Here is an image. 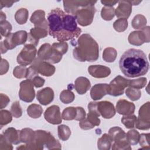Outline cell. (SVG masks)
<instances>
[{
	"label": "cell",
	"mask_w": 150,
	"mask_h": 150,
	"mask_svg": "<svg viewBox=\"0 0 150 150\" xmlns=\"http://www.w3.org/2000/svg\"><path fill=\"white\" fill-rule=\"evenodd\" d=\"M49 34L59 42L78 38L81 29L77 25L76 17L66 13L59 8L52 10L47 15Z\"/></svg>",
	"instance_id": "cell-1"
},
{
	"label": "cell",
	"mask_w": 150,
	"mask_h": 150,
	"mask_svg": "<svg viewBox=\"0 0 150 150\" xmlns=\"http://www.w3.org/2000/svg\"><path fill=\"white\" fill-rule=\"evenodd\" d=\"M121 72L128 77H136L147 73L149 64L144 52L139 49H129L121 56L119 61Z\"/></svg>",
	"instance_id": "cell-2"
},
{
	"label": "cell",
	"mask_w": 150,
	"mask_h": 150,
	"mask_svg": "<svg viewBox=\"0 0 150 150\" xmlns=\"http://www.w3.org/2000/svg\"><path fill=\"white\" fill-rule=\"evenodd\" d=\"M73 55L80 62H95L99 56L98 45L89 34H83L77 40Z\"/></svg>",
	"instance_id": "cell-3"
},
{
	"label": "cell",
	"mask_w": 150,
	"mask_h": 150,
	"mask_svg": "<svg viewBox=\"0 0 150 150\" xmlns=\"http://www.w3.org/2000/svg\"><path fill=\"white\" fill-rule=\"evenodd\" d=\"M44 145L49 149H60L61 144L58 140L49 132L43 130L35 131V137L33 143L18 147L17 149H38L42 150Z\"/></svg>",
	"instance_id": "cell-4"
},
{
	"label": "cell",
	"mask_w": 150,
	"mask_h": 150,
	"mask_svg": "<svg viewBox=\"0 0 150 150\" xmlns=\"http://www.w3.org/2000/svg\"><path fill=\"white\" fill-rule=\"evenodd\" d=\"M28 33L25 30H19L9 34L4 42H1V54H4L8 50L14 49L18 45L25 44L28 40Z\"/></svg>",
	"instance_id": "cell-5"
},
{
	"label": "cell",
	"mask_w": 150,
	"mask_h": 150,
	"mask_svg": "<svg viewBox=\"0 0 150 150\" xmlns=\"http://www.w3.org/2000/svg\"><path fill=\"white\" fill-rule=\"evenodd\" d=\"M97 1H92L90 4L80 8L76 11L74 16L80 25L86 26L92 23L96 12L94 7V4Z\"/></svg>",
	"instance_id": "cell-6"
},
{
	"label": "cell",
	"mask_w": 150,
	"mask_h": 150,
	"mask_svg": "<svg viewBox=\"0 0 150 150\" xmlns=\"http://www.w3.org/2000/svg\"><path fill=\"white\" fill-rule=\"evenodd\" d=\"M63 54L49 43L42 45L38 51V57L50 63H57L62 59Z\"/></svg>",
	"instance_id": "cell-7"
},
{
	"label": "cell",
	"mask_w": 150,
	"mask_h": 150,
	"mask_svg": "<svg viewBox=\"0 0 150 150\" xmlns=\"http://www.w3.org/2000/svg\"><path fill=\"white\" fill-rule=\"evenodd\" d=\"M36 54V46L32 44H26L17 56V62L20 65L26 66L33 63Z\"/></svg>",
	"instance_id": "cell-8"
},
{
	"label": "cell",
	"mask_w": 150,
	"mask_h": 150,
	"mask_svg": "<svg viewBox=\"0 0 150 150\" xmlns=\"http://www.w3.org/2000/svg\"><path fill=\"white\" fill-rule=\"evenodd\" d=\"M129 80L121 76L115 77L108 84V94L117 97L124 94L125 88L128 86Z\"/></svg>",
	"instance_id": "cell-9"
},
{
	"label": "cell",
	"mask_w": 150,
	"mask_h": 150,
	"mask_svg": "<svg viewBox=\"0 0 150 150\" xmlns=\"http://www.w3.org/2000/svg\"><path fill=\"white\" fill-rule=\"evenodd\" d=\"M149 102L142 105L139 110L138 117L137 118L135 127L141 130H147L150 128Z\"/></svg>",
	"instance_id": "cell-10"
},
{
	"label": "cell",
	"mask_w": 150,
	"mask_h": 150,
	"mask_svg": "<svg viewBox=\"0 0 150 150\" xmlns=\"http://www.w3.org/2000/svg\"><path fill=\"white\" fill-rule=\"evenodd\" d=\"M33 86L34 85L32 81L29 79L21 82L19 97L22 101L26 103H30L34 100L35 91Z\"/></svg>",
	"instance_id": "cell-11"
},
{
	"label": "cell",
	"mask_w": 150,
	"mask_h": 150,
	"mask_svg": "<svg viewBox=\"0 0 150 150\" xmlns=\"http://www.w3.org/2000/svg\"><path fill=\"white\" fill-rule=\"evenodd\" d=\"M150 41L149 26H145L144 29L138 31H133L128 36V42L135 46H141L145 42Z\"/></svg>",
	"instance_id": "cell-12"
},
{
	"label": "cell",
	"mask_w": 150,
	"mask_h": 150,
	"mask_svg": "<svg viewBox=\"0 0 150 150\" xmlns=\"http://www.w3.org/2000/svg\"><path fill=\"white\" fill-rule=\"evenodd\" d=\"M31 66H33L39 73L47 77L52 76L56 70L55 67L51 63L42 60L38 57L35 59Z\"/></svg>",
	"instance_id": "cell-13"
},
{
	"label": "cell",
	"mask_w": 150,
	"mask_h": 150,
	"mask_svg": "<svg viewBox=\"0 0 150 150\" xmlns=\"http://www.w3.org/2000/svg\"><path fill=\"white\" fill-rule=\"evenodd\" d=\"M48 30L49 29L40 26H35V28H32L28 33L27 44H32L36 46L40 39L47 36Z\"/></svg>",
	"instance_id": "cell-14"
},
{
	"label": "cell",
	"mask_w": 150,
	"mask_h": 150,
	"mask_svg": "<svg viewBox=\"0 0 150 150\" xmlns=\"http://www.w3.org/2000/svg\"><path fill=\"white\" fill-rule=\"evenodd\" d=\"M44 117L48 122L53 125L59 124L62 121L60 108L56 105H53L48 107L44 112Z\"/></svg>",
	"instance_id": "cell-15"
},
{
	"label": "cell",
	"mask_w": 150,
	"mask_h": 150,
	"mask_svg": "<svg viewBox=\"0 0 150 150\" xmlns=\"http://www.w3.org/2000/svg\"><path fill=\"white\" fill-rule=\"evenodd\" d=\"M97 109L100 115L105 119L112 118L116 113L113 104L107 101L97 102Z\"/></svg>",
	"instance_id": "cell-16"
},
{
	"label": "cell",
	"mask_w": 150,
	"mask_h": 150,
	"mask_svg": "<svg viewBox=\"0 0 150 150\" xmlns=\"http://www.w3.org/2000/svg\"><path fill=\"white\" fill-rule=\"evenodd\" d=\"M91 1H64V9L68 14L74 16L76 11L79 9L90 4Z\"/></svg>",
	"instance_id": "cell-17"
},
{
	"label": "cell",
	"mask_w": 150,
	"mask_h": 150,
	"mask_svg": "<svg viewBox=\"0 0 150 150\" xmlns=\"http://www.w3.org/2000/svg\"><path fill=\"white\" fill-rule=\"evenodd\" d=\"M132 4L130 1H120L115 11V15L118 18L127 19L132 12Z\"/></svg>",
	"instance_id": "cell-18"
},
{
	"label": "cell",
	"mask_w": 150,
	"mask_h": 150,
	"mask_svg": "<svg viewBox=\"0 0 150 150\" xmlns=\"http://www.w3.org/2000/svg\"><path fill=\"white\" fill-rule=\"evenodd\" d=\"M135 105L124 99L119 100L116 104V110L119 114L129 115L134 114L135 111Z\"/></svg>",
	"instance_id": "cell-19"
},
{
	"label": "cell",
	"mask_w": 150,
	"mask_h": 150,
	"mask_svg": "<svg viewBox=\"0 0 150 150\" xmlns=\"http://www.w3.org/2000/svg\"><path fill=\"white\" fill-rule=\"evenodd\" d=\"M37 100L43 105L50 104L54 98L53 90L50 87H45L38 91L36 94Z\"/></svg>",
	"instance_id": "cell-20"
},
{
	"label": "cell",
	"mask_w": 150,
	"mask_h": 150,
	"mask_svg": "<svg viewBox=\"0 0 150 150\" xmlns=\"http://www.w3.org/2000/svg\"><path fill=\"white\" fill-rule=\"evenodd\" d=\"M89 74L95 78H105L111 74L109 67L102 65H91L88 67Z\"/></svg>",
	"instance_id": "cell-21"
},
{
	"label": "cell",
	"mask_w": 150,
	"mask_h": 150,
	"mask_svg": "<svg viewBox=\"0 0 150 150\" xmlns=\"http://www.w3.org/2000/svg\"><path fill=\"white\" fill-rule=\"evenodd\" d=\"M108 84L106 83L96 84L92 87L90 90V96L93 100H98L108 94Z\"/></svg>",
	"instance_id": "cell-22"
},
{
	"label": "cell",
	"mask_w": 150,
	"mask_h": 150,
	"mask_svg": "<svg viewBox=\"0 0 150 150\" xmlns=\"http://www.w3.org/2000/svg\"><path fill=\"white\" fill-rule=\"evenodd\" d=\"M45 16V12L44 11L37 10L32 13L30 21L34 24L35 26H40L49 29V23Z\"/></svg>",
	"instance_id": "cell-23"
},
{
	"label": "cell",
	"mask_w": 150,
	"mask_h": 150,
	"mask_svg": "<svg viewBox=\"0 0 150 150\" xmlns=\"http://www.w3.org/2000/svg\"><path fill=\"white\" fill-rule=\"evenodd\" d=\"M91 87L90 81L85 77H79L74 81V88L79 94H85Z\"/></svg>",
	"instance_id": "cell-24"
},
{
	"label": "cell",
	"mask_w": 150,
	"mask_h": 150,
	"mask_svg": "<svg viewBox=\"0 0 150 150\" xmlns=\"http://www.w3.org/2000/svg\"><path fill=\"white\" fill-rule=\"evenodd\" d=\"M6 139L12 144L17 145L21 142L20 140V131L16 130L15 128L10 127L7 128L3 133Z\"/></svg>",
	"instance_id": "cell-25"
},
{
	"label": "cell",
	"mask_w": 150,
	"mask_h": 150,
	"mask_svg": "<svg viewBox=\"0 0 150 150\" xmlns=\"http://www.w3.org/2000/svg\"><path fill=\"white\" fill-rule=\"evenodd\" d=\"M35 137V131L29 128H25L20 131V140L21 142L30 144L33 142Z\"/></svg>",
	"instance_id": "cell-26"
},
{
	"label": "cell",
	"mask_w": 150,
	"mask_h": 150,
	"mask_svg": "<svg viewBox=\"0 0 150 150\" xmlns=\"http://www.w3.org/2000/svg\"><path fill=\"white\" fill-rule=\"evenodd\" d=\"M108 135L114 142L119 141L126 139V134L121 128L114 127L108 131Z\"/></svg>",
	"instance_id": "cell-27"
},
{
	"label": "cell",
	"mask_w": 150,
	"mask_h": 150,
	"mask_svg": "<svg viewBox=\"0 0 150 150\" xmlns=\"http://www.w3.org/2000/svg\"><path fill=\"white\" fill-rule=\"evenodd\" d=\"M112 139L107 134H104L98 139L97 148L100 150H109L112 145Z\"/></svg>",
	"instance_id": "cell-28"
},
{
	"label": "cell",
	"mask_w": 150,
	"mask_h": 150,
	"mask_svg": "<svg viewBox=\"0 0 150 150\" xmlns=\"http://www.w3.org/2000/svg\"><path fill=\"white\" fill-rule=\"evenodd\" d=\"M43 112L42 107L36 104H30L27 108V113L28 115L32 118H39Z\"/></svg>",
	"instance_id": "cell-29"
},
{
	"label": "cell",
	"mask_w": 150,
	"mask_h": 150,
	"mask_svg": "<svg viewBox=\"0 0 150 150\" xmlns=\"http://www.w3.org/2000/svg\"><path fill=\"white\" fill-rule=\"evenodd\" d=\"M146 19L144 15L138 14L133 18L131 22V25L134 29L141 30L146 26Z\"/></svg>",
	"instance_id": "cell-30"
},
{
	"label": "cell",
	"mask_w": 150,
	"mask_h": 150,
	"mask_svg": "<svg viewBox=\"0 0 150 150\" xmlns=\"http://www.w3.org/2000/svg\"><path fill=\"white\" fill-rule=\"evenodd\" d=\"M117 56V52L114 48L107 47L103 51V59L106 62L111 63L115 61Z\"/></svg>",
	"instance_id": "cell-31"
},
{
	"label": "cell",
	"mask_w": 150,
	"mask_h": 150,
	"mask_svg": "<svg viewBox=\"0 0 150 150\" xmlns=\"http://www.w3.org/2000/svg\"><path fill=\"white\" fill-rule=\"evenodd\" d=\"M29 12L26 8H21L18 10L15 15V19L19 25L25 24L28 19Z\"/></svg>",
	"instance_id": "cell-32"
},
{
	"label": "cell",
	"mask_w": 150,
	"mask_h": 150,
	"mask_svg": "<svg viewBox=\"0 0 150 150\" xmlns=\"http://www.w3.org/2000/svg\"><path fill=\"white\" fill-rule=\"evenodd\" d=\"M58 137L62 141H65L69 139L71 135V131L69 127L66 125H60L57 127Z\"/></svg>",
	"instance_id": "cell-33"
},
{
	"label": "cell",
	"mask_w": 150,
	"mask_h": 150,
	"mask_svg": "<svg viewBox=\"0 0 150 150\" xmlns=\"http://www.w3.org/2000/svg\"><path fill=\"white\" fill-rule=\"evenodd\" d=\"M74 94L70 89L63 90L60 94V100L64 104H69L74 101Z\"/></svg>",
	"instance_id": "cell-34"
},
{
	"label": "cell",
	"mask_w": 150,
	"mask_h": 150,
	"mask_svg": "<svg viewBox=\"0 0 150 150\" xmlns=\"http://www.w3.org/2000/svg\"><path fill=\"white\" fill-rule=\"evenodd\" d=\"M77 115V108L74 107H69L66 108L62 112V117L64 120H74Z\"/></svg>",
	"instance_id": "cell-35"
},
{
	"label": "cell",
	"mask_w": 150,
	"mask_h": 150,
	"mask_svg": "<svg viewBox=\"0 0 150 150\" xmlns=\"http://www.w3.org/2000/svg\"><path fill=\"white\" fill-rule=\"evenodd\" d=\"M139 138V132L135 129H131L126 134V139L128 142L132 145H137L138 143Z\"/></svg>",
	"instance_id": "cell-36"
},
{
	"label": "cell",
	"mask_w": 150,
	"mask_h": 150,
	"mask_svg": "<svg viewBox=\"0 0 150 150\" xmlns=\"http://www.w3.org/2000/svg\"><path fill=\"white\" fill-rule=\"evenodd\" d=\"M115 9L113 7L104 6L101 11V16L105 21H111L115 15Z\"/></svg>",
	"instance_id": "cell-37"
},
{
	"label": "cell",
	"mask_w": 150,
	"mask_h": 150,
	"mask_svg": "<svg viewBox=\"0 0 150 150\" xmlns=\"http://www.w3.org/2000/svg\"><path fill=\"white\" fill-rule=\"evenodd\" d=\"M126 96L132 101H137L141 96V91L139 89L129 87L125 91Z\"/></svg>",
	"instance_id": "cell-38"
},
{
	"label": "cell",
	"mask_w": 150,
	"mask_h": 150,
	"mask_svg": "<svg viewBox=\"0 0 150 150\" xmlns=\"http://www.w3.org/2000/svg\"><path fill=\"white\" fill-rule=\"evenodd\" d=\"M137 117L135 115H125L121 118V122L127 128L131 129L135 127Z\"/></svg>",
	"instance_id": "cell-39"
},
{
	"label": "cell",
	"mask_w": 150,
	"mask_h": 150,
	"mask_svg": "<svg viewBox=\"0 0 150 150\" xmlns=\"http://www.w3.org/2000/svg\"><path fill=\"white\" fill-rule=\"evenodd\" d=\"M113 27L114 29L118 32H122L125 31L128 27L127 19L124 18L118 19L114 22Z\"/></svg>",
	"instance_id": "cell-40"
},
{
	"label": "cell",
	"mask_w": 150,
	"mask_h": 150,
	"mask_svg": "<svg viewBox=\"0 0 150 150\" xmlns=\"http://www.w3.org/2000/svg\"><path fill=\"white\" fill-rule=\"evenodd\" d=\"M12 114L8 110H1L0 112V125L2 128L4 125L10 123L12 121Z\"/></svg>",
	"instance_id": "cell-41"
},
{
	"label": "cell",
	"mask_w": 150,
	"mask_h": 150,
	"mask_svg": "<svg viewBox=\"0 0 150 150\" xmlns=\"http://www.w3.org/2000/svg\"><path fill=\"white\" fill-rule=\"evenodd\" d=\"M131 145L128 142L127 139H123L119 141L114 142L112 146V150H131Z\"/></svg>",
	"instance_id": "cell-42"
},
{
	"label": "cell",
	"mask_w": 150,
	"mask_h": 150,
	"mask_svg": "<svg viewBox=\"0 0 150 150\" xmlns=\"http://www.w3.org/2000/svg\"><path fill=\"white\" fill-rule=\"evenodd\" d=\"M28 68L24 66H16L13 71V76L17 79L26 78L27 75Z\"/></svg>",
	"instance_id": "cell-43"
},
{
	"label": "cell",
	"mask_w": 150,
	"mask_h": 150,
	"mask_svg": "<svg viewBox=\"0 0 150 150\" xmlns=\"http://www.w3.org/2000/svg\"><path fill=\"white\" fill-rule=\"evenodd\" d=\"M147 80L145 77H141L135 80H129L128 86L130 87L141 89L146 86Z\"/></svg>",
	"instance_id": "cell-44"
},
{
	"label": "cell",
	"mask_w": 150,
	"mask_h": 150,
	"mask_svg": "<svg viewBox=\"0 0 150 150\" xmlns=\"http://www.w3.org/2000/svg\"><path fill=\"white\" fill-rule=\"evenodd\" d=\"M12 27L11 23L7 21H4L0 22V30L1 34L2 36L6 37L9 34H10L12 30Z\"/></svg>",
	"instance_id": "cell-45"
},
{
	"label": "cell",
	"mask_w": 150,
	"mask_h": 150,
	"mask_svg": "<svg viewBox=\"0 0 150 150\" xmlns=\"http://www.w3.org/2000/svg\"><path fill=\"white\" fill-rule=\"evenodd\" d=\"M11 113L15 118H19L22 116V110L19 101H15L12 103L11 107Z\"/></svg>",
	"instance_id": "cell-46"
},
{
	"label": "cell",
	"mask_w": 150,
	"mask_h": 150,
	"mask_svg": "<svg viewBox=\"0 0 150 150\" xmlns=\"http://www.w3.org/2000/svg\"><path fill=\"white\" fill-rule=\"evenodd\" d=\"M149 133L148 134H141L139 135L138 142L139 143L141 149H148L150 148L149 146Z\"/></svg>",
	"instance_id": "cell-47"
},
{
	"label": "cell",
	"mask_w": 150,
	"mask_h": 150,
	"mask_svg": "<svg viewBox=\"0 0 150 150\" xmlns=\"http://www.w3.org/2000/svg\"><path fill=\"white\" fill-rule=\"evenodd\" d=\"M53 47L61 53L63 55L67 52L68 50V45L65 42H56L53 43L52 45Z\"/></svg>",
	"instance_id": "cell-48"
},
{
	"label": "cell",
	"mask_w": 150,
	"mask_h": 150,
	"mask_svg": "<svg viewBox=\"0 0 150 150\" xmlns=\"http://www.w3.org/2000/svg\"><path fill=\"white\" fill-rule=\"evenodd\" d=\"M13 146L12 144L8 141L3 134L0 135V149L1 150H12Z\"/></svg>",
	"instance_id": "cell-49"
},
{
	"label": "cell",
	"mask_w": 150,
	"mask_h": 150,
	"mask_svg": "<svg viewBox=\"0 0 150 150\" xmlns=\"http://www.w3.org/2000/svg\"><path fill=\"white\" fill-rule=\"evenodd\" d=\"M87 120L90 122L94 127L95 126H98L100 124V120L98 118L97 115L96 114L88 112V113L87 115Z\"/></svg>",
	"instance_id": "cell-50"
},
{
	"label": "cell",
	"mask_w": 150,
	"mask_h": 150,
	"mask_svg": "<svg viewBox=\"0 0 150 150\" xmlns=\"http://www.w3.org/2000/svg\"><path fill=\"white\" fill-rule=\"evenodd\" d=\"M79 126L82 129H84V130L90 129L94 127V126L90 122H89L86 118H85L82 121H80Z\"/></svg>",
	"instance_id": "cell-51"
},
{
	"label": "cell",
	"mask_w": 150,
	"mask_h": 150,
	"mask_svg": "<svg viewBox=\"0 0 150 150\" xmlns=\"http://www.w3.org/2000/svg\"><path fill=\"white\" fill-rule=\"evenodd\" d=\"M39 73L37 71L36 69L32 66H30L29 68H28V71H27V75H26V79L32 80V79L38 76Z\"/></svg>",
	"instance_id": "cell-52"
},
{
	"label": "cell",
	"mask_w": 150,
	"mask_h": 150,
	"mask_svg": "<svg viewBox=\"0 0 150 150\" xmlns=\"http://www.w3.org/2000/svg\"><path fill=\"white\" fill-rule=\"evenodd\" d=\"M88 112H92L98 117L100 116V114L99 113L98 109H97V102H94V101H91L88 104Z\"/></svg>",
	"instance_id": "cell-53"
},
{
	"label": "cell",
	"mask_w": 150,
	"mask_h": 150,
	"mask_svg": "<svg viewBox=\"0 0 150 150\" xmlns=\"http://www.w3.org/2000/svg\"><path fill=\"white\" fill-rule=\"evenodd\" d=\"M77 115L75 118L76 121H82L86 118V111L84 109L81 107H77Z\"/></svg>",
	"instance_id": "cell-54"
},
{
	"label": "cell",
	"mask_w": 150,
	"mask_h": 150,
	"mask_svg": "<svg viewBox=\"0 0 150 150\" xmlns=\"http://www.w3.org/2000/svg\"><path fill=\"white\" fill-rule=\"evenodd\" d=\"M32 81L33 82L34 86H35L36 88H39L42 87L44 85V83L45 81L43 78H42L39 76L35 77Z\"/></svg>",
	"instance_id": "cell-55"
},
{
	"label": "cell",
	"mask_w": 150,
	"mask_h": 150,
	"mask_svg": "<svg viewBox=\"0 0 150 150\" xmlns=\"http://www.w3.org/2000/svg\"><path fill=\"white\" fill-rule=\"evenodd\" d=\"M9 63L6 60L1 59V75H3L7 73L8 69H9Z\"/></svg>",
	"instance_id": "cell-56"
},
{
	"label": "cell",
	"mask_w": 150,
	"mask_h": 150,
	"mask_svg": "<svg viewBox=\"0 0 150 150\" xmlns=\"http://www.w3.org/2000/svg\"><path fill=\"white\" fill-rule=\"evenodd\" d=\"M10 101V99L9 97L2 93L1 94V109L2 110L4 107H5Z\"/></svg>",
	"instance_id": "cell-57"
},
{
	"label": "cell",
	"mask_w": 150,
	"mask_h": 150,
	"mask_svg": "<svg viewBox=\"0 0 150 150\" xmlns=\"http://www.w3.org/2000/svg\"><path fill=\"white\" fill-rule=\"evenodd\" d=\"M17 1H0V9H2L4 7L9 8L12 6V4Z\"/></svg>",
	"instance_id": "cell-58"
},
{
	"label": "cell",
	"mask_w": 150,
	"mask_h": 150,
	"mask_svg": "<svg viewBox=\"0 0 150 150\" xmlns=\"http://www.w3.org/2000/svg\"><path fill=\"white\" fill-rule=\"evenodd\" d=\"M101 2L106 6L112 7V6L115 5L118 2L115 1H101Z\"/></svg>",
	"instance_id": "cell-59"
},
{
	"label": "cell",
	"mask_w": 150,
	"mask_h": 150,
	"mask_svg": "<svg viewBox=\"0 0 150 150\" xmlns=\"http://www.w3.org/2000/svg\"><path fill=\"white\" fill-rule=\"evenodd\" d=\"M0 16H1V17H0V18H1L0 22L4 21L6 20V15H5V14L2 11H1V12H0Z\"/></svg>",
	"instance_id": "cell-60"
},
{
	"label": "cell",
	"mask_w": 150,
	"mask_h": 150,
	"mask_svg": "<svg viewBox=\"0 0 150 150\" xmlns=\"http://www.w3.org/2000/svg\"><path fill=\"white\" fill-rule=\"evenodd\" d=\"M131 4H133V5H137L140 2H141V1H131Z\"/></svg>",
	"instance_id": "cell-61"
}]
</instances>
